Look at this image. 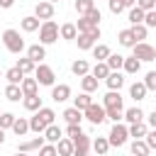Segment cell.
Masks as SVG:
<instances>
[{"mask_svg": "<svg viewBox=\"0 0 156 156\" xmlns=\"http://www.w3.org/2000/svg\"><path fill=\"white\" fill-rule=\"evenodd\" d=\"M54 119H56V112L51 110V107H39L37 112H34V117H29V132H37V134H44V129L49 127V124H54Z\"/></svg>", "mask_w": 156, "mask_h": 156, "instance_id": "6da1fadb", "label": "cell"}, {"mask_svg": "<svg viewBox=\"0 0 156 156\" xmlns=\"http://www.w3.org/2000/svg\"><path fill=\"white\" fill-rule=\"evenodd\" d=\"M2 44H5V49L10 54H22L24 51V39L20 37L17 29H5L2 32Z\"/></svg>", "mask_w": 156, "mask_h": 156, "instance_id": "7a4b0ae2", "label": "cell"}, {"mask_svg": "<svg viewBox=\"0 0 156 156\" xmlns=\"http://www.w3.org/2000/svg\"><path fill=\"white\" fill-rule=\"evenodd\" d=\"M58 39V24L54 20H44L41 27H39V44H54Z\"/></svg>", "mask_w": 156, "mask_h": 156, "instance_id": "3957f363", "label": "cell"}, {"mask_svg": "<svg viewBox=\"0 0 156 156\" xmlns=\"http://www.w3.org/2000/svg\"><path fill=\"white\" fill-rule=\"evenodd\" d=\"M127 139H129V129H127L124 124L115 122V127H112V129H110V134H107L110 146H124V144H127Z\"/></svg>", "mask_w": 156, "mask_h": 156, "instance_id": "277c9868", "label": "cell"}, {"mask_svg": "<svg viewBox=\"0 0 156 156\" xmlns=\"http://www.w3.org/2000/svg\"><path fill=\"white\" fill-rule=\"evenodd\" d=\"M34 78H37L39 85H54L56 73H54L51 66H46V63H37V68H34Z\"/></svg>", "mask_w": 156, "mask_h": 156, "instance_id": "5b68a950", "label": "cell"}, {"mask_svg": "<svg viewBox=\"0 0 156 156\" xmlns=\"http://www.w3.org/2000/svg\"><path fill=\"white\" fill-rule=\"evenodd\" d=\"M83 117L88 119V122H93V124H102L107 117H105V107L102 105H98V102H90L85 110H83Z\"/></svg>", "mask_w": 156, "mask_h": 156, "instance_id": "8992f818", "label": "cell"}, {"mask_svg": "<svg viewBox=\"0 0 156 156\" xmlns=\"http://www.w3.org/2000/svg\"><path fill=\"white\" fill-rule=\"evenodd\" d=\"M132 56H136L139 61H154L156 58V49L151 46V44H146V41H136L134 46H132Z\"/></svg>", "mask_w": 156, "mask_h": 156, "instance_id": "52a82bcc", "label": "cell"}, {"mask_svg": "<svg viewBox=\"0 0 156 156\" xmlns=\"http://www.w3.org/2000/svg\"><path fill=\"white\" fill-rule=\"evenodd\" d=\"M34 17H39L41 22H44V20H51V17H54V2H49V0L37 2V5H34Z\"/></svg>", "mask_w": 156, "mask_h": 156, "instance_id": "ba28073f", "label": "cell"}, {"mask_svg": "<svg viewBox=\"0 0 156 156\" xmlns=\"http://www.w3.org/2000/svg\"><path fill=\"white\" fill-rule=\"evenodd\" d=\"M68 98H71V85H66V83L51 85V100L54 102H66Z\"/></svg>", "mask_w": 156, "mask_h": 156, "instance_id": "9c48e42d", "label": "cell"}, {"mask_svg": "<svg viewBox=\"0 0 156 156\" xmlns=\"http://www.w3.org/2000/svg\"><path fill=\"white\" fill-rule=\"evenodd\" d=\"M46 144V139L44 136H34V139H29V141H20V146H17V151H24V154H32V151H39L41 146Z\"/></svg>", "mask_w": 156, "mask_h": 156, "instance_id": "30bf717a", "label": "cell"}, {"mask_svg": "<svg viewBox=\"0 0 156 156\" xmlns=\"http://www.w3.org/2000/svg\"><path fill=\"white\" fill-rule=\"evenodd\" d=\"M20 27H22V32L32 34V32H39L41 22H39V17H34V15H27V17H22V20H20Z\"/></svg>", "mask_w": 156, "mask_h": 156, "instance_id": "8fae6325", "label": "cell"}, {"mask_svg": "<svg viewBox=\"0 0 156 156\" xmlns=\"http://www.w3.org/2000/svg\"><path fill=\"white\" fill-rule=\"evenodd\" d=\"M73 41L78 44V49H80V51H88V49H93V46L98 44V41H95V39H93L88 32H78V37H76Z\"/></svg>", "mask_w": 156, "mask_h": 156, "instance_id": "7c38bea8", "label": "cell"}, {"mask_svg": "<svg viewBox=\"0 0 156 156\" xmlns=\"http://www.w3.org/2000/svg\"><path fill=\"white\" fill-rule=\"evenodd\" d=\"M105 83H107L110 90H119V88L124 85V76H122V71H110V76L105 78Z\"/></svg>", "mask_w": 156, "mask_h": 156, "instance_id": "4fadbf2b", "label": "cell"}, {"mask_svg": "<svg viewBox=\"0 0 156 156\" xmlns=\"http://www.w3.org/2000/svg\"><path fill=\"white\" fill-rule=\"evenodd\" d=\"M98 78L93 76V73H85V76H80V90L83 93H95L98 90Z\"/></svg>", "mask_w": 156, "mask_h": 156, "instance_id": "5bb4252c", "label": "cell"}, {"mask_svg": "<svg viewBox=\"0 0 156 156\" xmlns=\"http://www.w3.org/2000/svg\"><path fill=\"white\" fill-rule=\"evenodd\" d=\"M58 37H61V39H66V41H73V39L78 37V29H76V24H73V22H66V24H61V27H58Z\"/></svg>", "mask_w": 156, "mask_h": 156, "instance_id": "9a60e30c", "label": "cell"}, {"mask_svg": "<svg viewBox=\"0 0 156 156\" xmlns=\"http://www.w3.org/2000/svg\"><path fill=\"white\" fill-rule=\"evenodd\" d=\"M27 56H29L34 63H41V58H46V49H44V44H32V46L27 49Z\"/></svg>", "mask_w": 156, "mask_h": 156, "instance_id": "2e32d148", "label": "cell"}, {"mask_svg": "<svg viewBox=\"0 0 156 156\" xmlns=\"http://www.w3.org/2000/svg\"><path fill=\"white\" fill-rule=\"evenodd\" d=\"M20 88H22V95L27 98V95H37V90H39V83H37V78H22V83H20Z\"/></svg>", "mask_w": 156, "mask_h": 156, "instance_id": "e0dca14e", "label": "cell"}, {"mask_svg": "<svg viewBox=\"0 0 156 156\" xmlns=\"http://www.w3.org/2000/svg\"><path fill=\"white\" fill-rule=\"evenodd\" d=\"M127 129H129V136H132V139H144L146 132H149V124H146V122H134V124H129Z\"/></svg>", "mask_w": 156, "mask_h": 156, "instance_id": "ac0fdd59", "label": "cell"}, {"mask_svg": "<svg viewBox=\"0 0 156 156\" xmlns=\"http://www.w3.org/2000/svg\"><path fill=\"white\" fill-rule=\"evenodd\" d=\"M56 154H58V156H71V154H73V139L61 136V139L56 141Z\"/></svg>", "mask_w": 156, "mask_h": 156, "instance_id": "d6986e66", "label": "cell"}, {"mask_svg": "<svg viewBox=\"0 0 156 156\" xmlns=\"http://www.w3.org/2000/svg\"><path fill=\"white\" fill-rule=\"evenodd\" d=\"M146 93H149V90H146L144 80H136V83H132V85H129V95H132L136 102H139V100H144V98H146Z\"/></svg>", "mask_w": 156, "mask_h": 156, "instance_id": "ffe728a7", "label": "cell"}, {"mask_svg": "<svg viewBox=\"0 0 156 156\" xmlns=\"http://www.w3.org/2000/svg\"><path fill=\"white\" fill-rule=\"evenodd\" d=\"M5 98H7L10 102H20L24 95H22V88H20L17 83H7V88H5Z\"/></svg>", "mask_w": 156, "mask_h": 156, "instance_id": "44dd1931", "label": "cell"}, {"mask_svg": "<svg viewBox=\"0 0 156 156\" xmlns=\"http://www.w3.org/2000/svg\"><path fill=\"white\" fill-rule=\"evenodd\" d=\"M102 107H122V95H119V90H110V93L102 98Z\"/></svg>", "mask_w": 156, "mask_h": 156, "instance_id": "7402d4cb", "label": "cell"}, {"mask_svg": "<svg viewBox=\"0 0 156 156\" xmlns=\"http://www.w3.org/2000/svg\"><path fill=\"white\" fill-rule=\"evenodd\" d=\"M61 136H63V132H61V127H58V124H49V127L44 129V139H46L49 144H56Z\"/></svg>", "mask_w": 156, "mask_h": 156, "instance_id": "603a6c76", "label": "cell"}, {"mask_svg": "<svg viewBox=\"0 0 156 156\" xmlns=\"http://www.w3.org/2000/svg\"><path fill=\"white\" fill-rule=\"evenodd\" d=\"M139 68H141V61H139L136 56H129V58H124V63H122V71L129 73V76L139 73Z\"/></svg>", "mask_w": 156, "mask_h": 156, "instance_id": "cb8c5ba5", "label": "cell"}, {"mask_svg": "<svg viewBox=\"0 0 156 156\" xmlns=\"http://www.w3.org/2000/svg\"><path fill=\"white\" fill-rule=\"evenodd\" d=\"M71 71H73V76H85V73H90V63L85 61V58H76L73 63H71Z\"/></svg>", "mask_w": 156, "mask_h": 156, "instance_id": "d4e9b609", "label": "cell"}, {"mask_svg": "<svg viewBox=\"0 0 156 156\" xmlns=\"http://www.w3.org/2000/svg\"><path fill=\"white\" fill-rule=\"evenodd\" d=\"M63 119H66L68 124H80V119H83V110H78V107H68V110H63Z\"/></svg>", "mask_w": 156, "mask_h": 156, "instance_id": "484cf974", "label": "cell"}, {"mask_svg": "<svg viewBox=\"0 0 156 156\" xmlns=\"http://www.w3.org/2000/svg\"><path fill=\"white\" fill-rule=\"evenodd\" d=\"M122 119H127L129 124H134V122H144V112H141V107H129V110H124Z\"/></svg>", "mask_w": 156, "mask_h": 156, "instance_id": "4316f807", "label": "cell"}, {"mask_svg": "<svg viewBox=\"0 0 156 156\" xmlns=\"http://www.w3.org/2000/svg\"><path fill=\"white\" fill-rule=\"evenodd\" d=\"M90 146L95 149L98 156H107V151H110V141H107V136H98V139H93Z\"/></svg>", "mask_w": 156, "mask_h": 156, "instance_id": "83f0119b", "label": "cell"}, {"mask_svg": "<svg viewBox=\"0 0 156 156\" xmlns=\"http://www.w3.org/2000/svg\"><path fill=\"white\" fill-rule=\"evenodd\" d=\"M98 80H105L107 76H110V66L105 63V61H95V66H93V71H90Z\"/></svg>", "mask_w": 156, "mask_h": 156, "instance_id": "f1b7e54d", "label": "cell"}, {"mask_svg": "<svg viewBox=\"0 0 156 156\" xmlns=\"http://www.w3.org/2000/svg\"><path fill=\"white\" fill-rule=\"evenodd\" d=\"M22 105H24V110L37 112V110L41 107V98H39V93H37V95H27V98H22Z\"/></svg>", "mask_w": 156, "mask_h": 156, "instance_id": "f546056e", "label": "cell"}, {"mask_svg": "<svg viewBox=\"0 0 156 156\" xmlns=\"http://www.w3.org/2000/svg\"><path fill=\"white\" fill-rule=\"evenodd\" d=\"M12 132H15L17 136H24V134L29 132V119H24V117H15V124H12Z\"/></svg>", "mask_w": 156, "mask_h": 156, "instance_id": "4dcf8cb0", "label": "cell"}, {"mask_svg": "<svg viewBox=\"0 0 156 156\" xmlns=\"http://www.w3.org/2000/svg\"><path fill=\"white\" fill-rule=\"evenodd\" d=\"M149 146H146V141L144 139H134L132 141V156H149Z\"/></svg>", "mask_w": 156, "mask_h": 156, "instance_id": "1f68e13d", "label": "cell"}, {"mask_svg": "<svg viewBox=\"0 0 156 156\" xmlns=\"http://www.w3.org/2000/svg\"><path fill=\"white\" fill-rule=\"evenodd\" d=\"M117 41H119L122 46H134L136 39H134V34H132V27H129V29H122V32L117 34Z\"/></svg>", "mask_w": 156, "mask_h": 156, "instance_id": "d6a6232c", "label": "cell"}, {"mask_svg": "<svg viewBox=\"0 0 156 156\" xmlns=\"http://www.w3.org/2000/svg\"><path fill=\"white\" fill-rule=\"evenodd\" d=\"M110 54H112V51H110L107 44H95V46H93V58H98V61H105Z\"/></svg>", "mask_w": 156, "mask_h": 156, "instance_id": "836d02e7", "label": "cell"}, {"mask_svg": "<svg viewBox=\"0 0 156 156\" xmlns=\"http://www.w3.org/2000/svg\"><path fill=\"white\" fill-rule=\"evenodd\" d=\"M17 68L24 73V76H29V73H34V68H37V63L29 58V56H24V58H20L17 61Z\"/></svg>", "mask_w": 156, "mask_h": 156, "instance_id": "e575fe53", "label": "cell"}, {"mask_svg": "<svg viewBox=\"0 0 156 156\" xmlns=\"http://www.w3.org/2000/svg\"><path fill=\"white\" fill-rule=\"evenodd\" d=\"M5 78H7V83H17V85H20V83H22V78H24V73H22L17 66H12V68H7V71H5Z\"/></svg>", "mask_w": 156, "mask_h": 156, "instance_id": "d590c367", "label": "cell"}, {"mask_svg": "<svg viewBox=\"0 0 156 156\" xmlns=\"http://www.w3.org/2000/svg\"><path fill=\"white\" fill-rule=\"evenodd\" d=\"M105 63L110 66V71H119L122 63H124V56H119V54H110V56L105 58Z\"/></svg>", "mask_w": 156, "mask_h": 156, "instance_id": "8d00e7d4", "label": "cell"}, {"mask_svg": "<svg viewBox=\"0 0 156 156\" xmlns=\"http://www.w3.org/2000/svg\"><path fill=\"white\" fill-rule=\"evenodd\" d=\"M129 22L132 24H144V10L141 7H129Z\"/></svg>", "mask_w": 156, "mask_h": 156, "instance_id": "74e56055", "label": "cell"}, {"mask_svg": "<svg viewBox=\"0 0 156 156\" xmlns=\"http://www.w3.org/2000/svg\"><path fill=\"white\" fill-rule=\"evenodd\" d=\"M90 102H93L90 93H80L78 98H73V107H78V110H85V107H88Z\"/></svg>", "mask_w": 156, "mask_h": 156, "instance_id": "f35d334b", "label": "cell"}, {"mask_svg": "<svg viewBox=\"0 0 156 156\" xmlns=\"http://www.w3.org/2000/svg\"><path fill=\"white\" fill-rule=\"evenodd\" d=\"M122 115H124V107H105V117L112 122H119Z\"/></svg>", "mask_w": 156, "mask_h": 156, "instance_id": "ab89813d", "label": "cell"}, {"mask_svg": "<svg viewBox=\"0 0 156 156\" xmlns=\"http://www.w3.org/2000/svg\"><path fill=\"white\" fill-rule=\"evenodd\" d=\"M90 144H93V141H90V136H88V134H83V132H80L78 136H73V146H76V149H90Z\"/></svg>", "mask_w": 156, "mask_h": 156, "instance_id": "60d3db41", "label": "cell"}, {"mask_svg": "<svg viewBox=\"0 0 156 156\" xmlns=\"http://www.w3.org/2000/svg\"><path fill=\"white\" fill-rule=\"evenodd\" d=\"M93 27H100V24H93L85 15H80V17H78V24H76V29H78V32H90Z\"/></svg>", "mask_w": 156, "mask_h": 156, "instance_id": "b9f144b4", "label": "cell"}, {"mask_svg": "<svg viewBox=\"0 0 156 156\" xmlns=\"http://www.w3.org/2000/svg\"><path fill=\"white\" fill-rule=\"evenodd\" d=\"M146 32H149L146 24H132V34H134L136 41H144V39H146Z\"/></svg>", "mask_w": 156, "mask_h": 156, "instance_id": "7bdbcfd3", "label": "cell"}, {"mask_svg": "<svg viewBox=\"0 0 156 156\" xmlns=\"http://www.w3.org/2000/svg\"><path fill=\"white\" fill-rule=\"evenodd\" d=\"M15 124V115L12 112H0V129H12Z\"/></svg>", "mask_w": 156, "mask_h": 156, "instance_id": "ee69618b", "label": "cell"}, {"mask_svg": "<svg viewBox=\"0 0 156 156\" xmlns=\"http://www.w3.org/2000/svg\"><path fill=\"white\" fill-rule=\"evenodd\" d=\"M93 7H95V0H76V12L78 15H85Z\"/></svg>", "mask_w": 156, "mask_h": 156, "instance_id": "f6af8a7d", "label": "cell"}, {"mask_svg": "<svg viewBox=\"0 0 156 156\" xmlns=\"http://www.w3.org/2000/svg\"><path fill=\"white\" fill-rule=\"evenodd\" d=\"M39 156H58V154H56V144H49V141H46V144L39 149Z\"/></svg>", "mask_w": 156, "mask_h": 156, "instance_id": "bcb514c9", "label": "cell"}, {"mask_svg": "<svg viewBox=\"0 0 156 156\" xmlns=\"http://www.w3.org/2000/svg\"><path fill=\"white\" fill-rule=\"evenodd\" d=\"M144 85H146V90H156V71H149V73H146Z\"/></svg>", "mask_w": 156, "mask_h": 156, "instance_id": "7dc6e473", "label": "cell"}, {"mask_svg": "<svg viewBox=\"0 0 156 156\" xmlns=\"http://www.w3.org/2000/svg\"><path fill=\"white\" fill-rule=\"evenodd\" d=\"M107 7H110V12H112V15H119V12L124 10L122 0H107Z\"/></svg>", "mask_w": 156, "mask_h": 156, "instance_id": "c3c4849f", "label": "cell"}, {"mask_svg": "<svg viewBox=\"0 0 156 156\" xmlns=\"http://www.w3.org/2000/svg\"><path fill=\"white\" fill-rule=\"evenodd\" d=\"M85 17H88L93 24H100V17H102V15H100V10H98V7H93V10H88V12H85Z\"/></svg>", "mask_w": 156, "mask_h": 156, "instance_id": "681fc988", "label": "cell"}, {"mask_svg": "<svg viewBox=\"0 0 156 156\" xmlns=\"http://www.w3.org/2000/svg\"><path fill=\"white\" fill-rule=\"evenodd\" d=\"M144 24H146V27H156V10L144 12Z\"/></svg>", "mask_w": 156, "mask_h": 156, "instance_id": "f907efd6", "label": "cell"}, {"mask_svg": "<svg viewBox=\"0 0 156 156\" xmlns=\"http://www.w3.org/2000/svg\"><path fill=\"white\" fill-rule=\"evenodd\" d=\"M144 141H146V146H149V149H156V129H149V132H146V136H144Z\"/></svg>", "mask_w": 156, "mask_h": 156, "instance_id": "816d5d0a", "label": "cell"}, {"mask_svg": "<svg viewBox=\"0 0 156 156\" xmlns=\"http://www.w3.org/2000/svg\"><path fill=\"white\" fill-rule=\"evenodd\" d=\"M136 7H141L144 12H149V10H156V0H136Z\"/></svg>", "mask_w": 156, "mask_h": 156, "instance_id": "f5cc1de1", "label": "cell"}, {"mask_svg": "<svg viewBox=\"0 0 156 156\" xmlns=\"http://www.w3.org/2000/svg\"><path fill=\"white\" fill-rule=\"evenodd\" d=\"M83 129H80V124H68L66 127V134H68V139H73V136H78Z\"/></svg>", "mask_w": 156, "mask_h": 156, "instance_id": "db71d44e", "label": "cell"}, {"mask_svg": "<svg viewBox=\"0 0 156 156\" xmlns=\"http://www.w3.org/2000/svg\"><path fill=\"white\" fill-rule=\"evenodd\" d=\"M146 122H149V127H151V129H156V110H151V115L146 117Z\"/></svg>", "mask_w": 156, "mask_h": 156, "instance_id": "11a10c76", "label": "cell"}, {"mask_svg": "<svg viewBox=\"0 0 156 156\" xmlns=\"http://www.w3.org/2000/svg\"><path fill=\"white\" fill-rule=\"evenodd\" d=\"M88 151H90V149H76V146H73V154H71V156H88Z\"/></svg>", "mask_w": 156, "mask_h": 156, "instance_id": "9f6ffc18", "label": "cell"}, {"mask_svg": "<svg viewBox=\"0 0 156 156\" xmlns=\"http://www.w3.org/2000/svg\"><path fill=\"white\" fill-rule=\"evenodd\" d=\"M12 5H15V0H0V7H2V10H10Z\"/></svg>", "mask_w": 156, "mask_h": 156, "instance_id": "6f0895ef", "label": "cell"}, {"mask_svg": "<svg viewBox=\"0 0 156 156\" xmlns=\"http://www.w3.org/2000/svg\"><path fill=\"white\" fill-rule=\"evenodd\" d=\"M122 5H124V7H134V5H136V0H122Z\"/></svg>", "mask_w": 156, "mask_h": 156, "instance_id": "680465c9", "label": "cell"}, {"mask_svg": "<svg viewBox=\"0 0 156 156\" xmlns=\"http://www.w3.org/2000/svg\"><path fill=\"white\" fill-rule=\"evenodd\" d=\"M2 141H5V129H0V146H2Z\"/></svg>", "mask_w": 156, "mask_h": 156, "instance_id": "91938a15", "label": "cell"}, {"mask_svg": "<svg viewBox=\"0 0 156 156\" xmlns=\"http://www.w3.org/2000/svg\"><path fill=\"white\" fill-rule=\"evenodd\" d=\"M17 156H29V154H24V151H17Z\"/></svg>", "mask_w": 156, "mask_h": 156, "instance_id": "94428289", "label": "cell"}, {"mask_svg": "<svg viewBox=\"0 0 156 156\" xmlns=\"http://www.w3.org/2000/svg\"><path fill=\"white\" fill-rule=\"evenodd\" d=\"M49 2H58V0H49Z\"/></svg>", "mask_w": 156, "mask_h": 156, "instance_id": "6125c7cd", "label": "cell"}]
</instances>
